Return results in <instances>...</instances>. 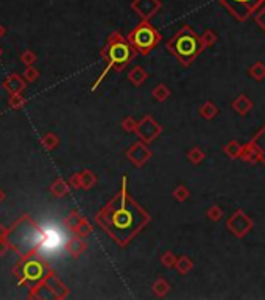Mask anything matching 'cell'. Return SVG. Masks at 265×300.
<instances>
[{
    "instance_id": "obj_3",
    "label": "cell",
    "mask_w": 265,
    "mask_h": 300,
    "mask_svg": "<svg viewBox=\"0 0 265 300\" xmlns=\"http://www.w3.org/2000/svg\"><path fill=\"white\" fill-rule=\"evenodd\" d=\"M197 47H198V41L194 34L190 32L181 33V36L178 38V42H177V49L181 55H194Z\"/></svg>"
},
{
    "instance_id": "obj_4",
    "label": "cell",
    "mask_w": 265,
    "mask_h": 300,
    "mask_svg": "<svg viewBox=\"0 0 265 300\" xmlns=\"http://www.w3.org/2000/svg\"><path fill=\"white\" fill-rule=\"evenodd\" d=\"M133 38H134V42L138 45H141V47H148V45H151L154 42L156 34H154V32L150 29V27L144 25V27H141V29H138L134 32Z\"/></svg>"
},
{
    "instance_id": "obj_2",
    "label": "cell",
    "mask_w": 265,
    "mask_h": 300,
    "mask_svg": "<svg viewBox=\"0 0 265 300\" xmlns=\"http://www.w3.org/2000/svg\"><path fill=\"white\" fill-rule=\"evenodd\" d=\"M262 2L264 0H220V3L226 6V10H230L239 19L248 17Z\"/></svg>"
},
{
    "instance_id": "obj_1",
    "label": "cell",
    "mask_w": 265,
    "mask_h": 300,
    "mask_svg": "<svg viewBox=\"0 0 265 300\" xmlns=\"http://www.w3.org/2000/svg\"><path fill=\"white\" fill-rule=\"evenodd\" d=\"M100 222L118 242H126L147 222V216L125 194L109 205L100 216Z\"/></svg>"
}]
</instances>
